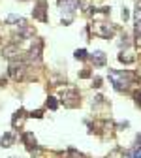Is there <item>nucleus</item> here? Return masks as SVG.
<instances>
[{"instance_id": "obj_1", "label": "nucleus", "mask_w": 141, "mask_h": 158, "mask_svg": "<svg viewBox=\"0 0 141 158\" xmlns=\"http://www.w3.org/2000/svg\"><path fill=\"white\" fill-rule=\"evenodd\" d=\"M134 77H135V75L130 73V72H117V70H111V72H109V79H111L113 87H115L118 92L128 90L130 83L134 81Z\"/></svg>"}, {"instance_id": "obj_2", "label": "nucleus", "mask_w": 141, "mask_h": 158, "mask_svg": "<svg viewBox=\"0 0 141 158\" xmlns=\"http://www.w3.org/2000/svg\"><path fill=\"white\" fill-rule=\"evenodd\" d=\"M10 75L13 77V79H23V75H25V64L23 62H11L10 64Z\"/></svg>"}, {"instance_id": "obj_3", "label": "nucleus", "mask_w": 141, "mask_h": 158, "mask_svg": "<svg viewBox=\"0 0 141 158\" xmlns=\"http://www.w3.org/2000/svg\"><path fill=\"white\" fill-rule=\"evenodd\" d=\"M60 10L66 11V13H73L79 6V0H60Z\"/></svg>"}, {"instance_id": "obj_4", "label": "nucleus", "mask_w": 141, "mask_h": 158, "mask_svg": "<svg viewBox=\"0 0 141 158\" xmlns=\"http://www.w3.org/2000/svg\"><path fill=\"white\" fill-rule=\"evenodd\" d=\"M94 32L100 34V36H104V38H111L113 36V27H109L106 23H100V25L94 27Z\"/></svg>"}, {"instance_id": "obj_5", "label": "nucleus", "mask_w": 141, "mask_h": 158, "mask_svg": "<svg viewBox=\"0 0 141 158\" xmlns=\"http://www.w3.org/2000/svg\"><path fill=\"white\" fill-rule=\"evenodd\" d=\"M92 62L96 66H104L106 64V53L104 51H94L92 53Z\"/></svg>"}, {"instance_id": "obj_6", "label": "nucleus", "mask_w": 141, "mask_h": 158, "mask_svg": "<svg viewBox=\"0 0 141 158\" xmlns=\"http://www.w3.org/2000/svg\"><path fill=\"white\" fill-rule=\"evenodd\" d=\"M23 141H25V145H27V149L28 151H34V147H36V135L34 134H25L23 135Z\"/></svg>"}, {"instance_id": "obj_7", "label": "nucleus", "mask_w": 141, "mask_h": 158, "mask_svg": "<svg viewBox=\"0 0 141 158\" xmlns=\"http://www.w3.org/2000/svg\"><path fill=\"white\" fill-rule=\"evenodd\" d=\"M34 17L39 19V21H45V2H39L38 8L34 10Z\"/></svg>"}, {"instance_id": "obj_8", "label": "nucleus", "mask_w": 141, "mask_h": 158, "mask_svg": "<svg viewBox=\"0 0 141 158\" xmlns=\"http://www.w3.org/2000/svg\"><path fill=\"white\" fill-rule=\"evenodd\" d=\"M39 55H42V42L38 40L36 47L32 45V49H30V58H32V60H34V58H36V60H39Z\"/></svg>"}, {"instance_id": "obj_9", "label": "nucleus", "mask_w": 141, "mask_h": 158, "mask_svg": "<svg viewBox=\"0 0 141 158\" xmlns=\"http://www.w3.org/2000/svg\"><path fill=\"white\" fill-rule=\"evenodd\" d=\"M0 145H2V147H10V145H13V135H11V134H4V135H2V141H0Z\"/></svg>"}, {"instance_id": "obj_10", "label": "nucleus", "mask_w": 141, "mask_h": 158, "mask_svg": "<svg viewBox=\"0 0 141 158\" xmlns=\"http://www.w3.org/2000/svg\"><path fill=\"white\" fill-rule=\"evenodd\" d=\"M8 23H10V25L19 23V27H25V19H23V17H17V15H10V17H8Z\"/></svg>"}, {"instance_id": "obj_11", "label": "nucleus", "mask_w": 141, "mask_h": 158, "mask_svg": "<svg viewBox=\"0 0 141 158\" xmlns=\"http://www.w3.org/2000/svg\"><path fill=\"white\" fill-rule=\"evenodd\" d=\"M15 55H19L17 45H10V47H6V49H4V56H15Z\"/></svg>"}, {"instance_id": "obj_12", "label": "nucleus", "mask_w": 141, "mask_h": 158, "mask_svg": "<svg viewBox=\"0 0 141 158\" xmlns=\"http://www.w3.org/2000/svg\"><path fill=\"white\" fill-rule=\"evenodd\" d=\"M47 107L53 109V111L58 107V102H56V98H55V96H49V98H47Z\"/></svg>"}, {"instance_id": "obj_13", "label": "nucleus", "mask_w": 141, "mask_h": 158, "mask_svg": "<svg viewBox=\"0 0 141 158\" xmlns=\"http://www.w3.org/2000/svg\"><path fill=\"white\" fill-rule=\"evenodd\" d=\"M75 58H79V60H85V58H87V51H85V49H77V51H75Z\"/></svg>"}, {"instance_id": "obj_14", "label": "nucleus", "mask_w": 141, "mask_h": 158, "mask_svg": "<svg viewBox=\"0 0 141 158\" xmlns=\"http://www.w3.org/2000/svg\"><path fill=\"white\" fill-rule=\"evenodd\" d=\"M132 158H141V147L134 151V156H132Z\"/></svg>"}, {"instance_id": "obj_15", "label": "nucleus", "mask_w": 141, "mask_h": 158, "mask_svg": "<svg viewBox=\"0 0 141 158\" xmlns=\"http://www.w3.org/2000/svg\"><path fill=\"white\" fill-rule=\"evenodd\" d=\"M135 102L141 106V92H135Z\"/></svg>"}, {"instance_id": "obj_16", "label": "nucleus", "mask_w": 141, "mask_h": 158, "mask_svg": "<svg viewBox=\"0 0 141 158\" xmlns=\"http://www.w3.org/2000/svg\"><path fill=\"white\" fill-rule=\"evenodd\" d=\"M137 45H141V36H137Z\"/></svg>"}]
</instances>
